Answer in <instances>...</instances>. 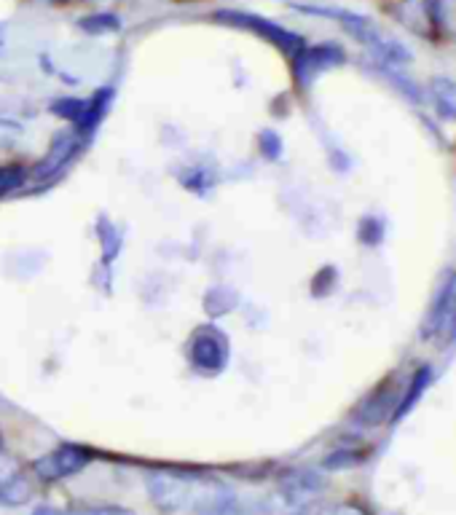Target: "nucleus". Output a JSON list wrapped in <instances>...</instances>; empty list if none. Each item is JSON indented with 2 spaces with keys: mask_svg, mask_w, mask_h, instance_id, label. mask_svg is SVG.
I'll return each instance as SVG.
<instances>
[{
  "mask_svg": "<svg viewBox=\"0 0 456 515\" xmlns=\"http://www.w3.org/2000/svg\"><path fill=\"white\" fill-rule=\"evenodd\" d=\"M322 14H330V17H336L341 22V27L347 30L352 38L368 46V49L376 54V60L384 62V65H406L411 62V51L403 46V43H397L395 38L389 33H384L376 22L365 17H357L352 11H322Z\"/></svg>",
  "mask_w": 456,
  "mask_h": 515,
  "instance_id": "f257e3e1",
  "label": "nucleus"
},
{
  "mask_svg": "<svg viewBox=\"0 0 456 515\" xmlns=\"http://www.w3.org/2000/svg\"><path fill=\"white\" fill-rule=\"evenodd\" d=\"M419 336L424 341H448L456 336V271L446 269L440 274L438 288L424 314Z\"/></svg>",
  "mask_w": 456,
  "mask_h": 515,
  "instance_id": "f03ea898",
  "label": "nucleus"
},
{
  "mask_svg": "<svg viewBox=\"0 0 456 515\" xmlns=\"http://www.w3.org/2000/svg\"><path fill=\"white\" fill-rule=\"evenodd\" d=\"M204 478L180 473H153L148 475V491L151 499L164 513H194L199 494H202Z\"/></svg>",
  "mask_w": 456,
  "mask_h": 515,
  "instance_id": "7ed1b4c3",
  "label": "nucleus"
},
{
  "mask_svg": "<svg viewBox=\"0 0 456 515\" xmlns=\"http://www.w3.org/2000/svg\"><path fill=\"white\" fill-rule=\"evenodd\" d=\"M215 19L223 22V25L242 27V30H250L253 35H261L269 43H274L279 51H285L288 57H296L298 51L306 46L301 35H296L288 27L277 25V22H271V19L258 17V14H247V11H215Z\"/></svg>",
  "mask_w": 456,
  "mask_h": 515,
  "instance_id": "20e7f679",
  "label": "nucleus"
},
{
  "mask_svg": "<svg viewBox=\"0 0 456 515\" xmlns=\"http://www.w3.org/2000/svg\"><path fill=\"white\" fill-rule=\"evenodd\" d=\"M344 62V51L333 46V43H320V46H304L293 57V76H296V84L301 89H309V86L317 81V76H322L325 70L336 68Z\"/></svg>",
  "mask_w": 456,
  "mask_h": 515,
  "instance_id": "39448f33",
  "label": "nucleus"
},
{
  "mask_svg": "<svg viewBox=\"0 0 456 515\" xmlns=\"http://www.w3.org/2000/svg\"><path fill=\"white\" fill-rule=\"evenodd\" d=\"M89 451L81 446H60L43 454L41 459H35L33 470L38 473V478L43 481H62V478H70V475L81 473L86 465H89Z\"/></svg>",
  "mask_w": 456,
  "mask_h": 515,
  "instance_id": "423d86ee",
  "label": "nucleus"
},
{
  "mask_svg": "<svg viewBox=\"0 0 456 515\" xmlns=\"http://www.w3.org/2000/svg\"><path fill=\"white\" fill-rule=\"evenodd\" d=\"M191 363L204 373L223 371L228 363V341L218 328H199L191 338Z\"/></svg>",
  "mask_w": 456,
  "mask_h": 515,
  "instance_id": "0eeeda50",
  "label": "nucleus"
},
{
  "mask_svg": "<svg viewBox=\"0 0 456 515\" xmlns=\"http://www.w3.org/2000/svg\"><path fill=\"white\" fill-rule=\"evenodd\" d=\"M30 499V483L19 473L17 459L0 443V502L3 505H22Z\"/></svg>",
  "mask_w": 456,
  "mask_h": 515,
  "instance_id": "6e6552de",
  "label": "nucleus"
},
{
  "mask_svg": "<svg viewBox=\"0 0 456 515\" xmlns=\"http://www.w3.org/2000/svg\"><path fill=\"white\" fill-rule=\"evenodd\" d=\"M76 135L73 132H62V135L54 137V145H51L49 156L35 167V178H49L54 172H60L62 164L70 159V153L76 151Z\"/></svg>",
  "mask_w": 456,
  "mask_h": 515,
  "instance_id": "1a4fd4ad",
  "label": "nucleus"
},
{
  "mask_svg": "<svg viewBox=\"0 0 456 515\" xmlns=\"http://www.w3.org/2000/svg\"><path fill=\"white\" fill-rule=\"evenodd\" d=\"M397 387H389V384H381L376 392H373L368 400L363 403V408H360V419L368 424H376L384 419V414H387L389 408H392V397H395Z\"/></svg>",
  "mask_w": 456,
  "mask_h": 515,
  "instance_id": "9d476101",
  "label": "nucleus"
},
{
  "mask_svg": "<svg viewBox=\"0 0 456 515\" xmlns=\"http://www.w3.org/2000/svg\"><path fill=\"white\" fill-rule=\"evenodd\" d=\"M430 97L435 108L443 119L456 121V84L448 78H432L430 81Z\"/></svg>",
  "mask_w": 456,
  "mask_h": 515,
  "instance_id": "9b49d317",
  "label": "nucleus"
},
{
  "mask_svg": "<svg viewBox=\"0 0 456 515\" xmlns=\"http://www.w3.org/2000/svg\"><path fill=\"white\" fill-rule=\"evenodd\" d=\"M430 379H432L430 365H422V368H419V371L414 373V379H411V384H408V395H406V400H400V403H397V408H395V419H400V416L406 414L408 408L414 406V403H416V397L422 395L424 389H427V384H430Z\"/></svg>",
  "mask_w": 456,
  "mask_h": 515,
  "instance_id": "f8f14e48",
  "label": "nucleus"
},
{
  "mask_svg": "<svg viewBox=\"0 0 456 515\" xmlns=\"http://www.w3.org/2000/svg\"><path fill=\"white\" fill-rule=\"evenodd\" d=\"M81 27L86 33H113V30H119L121 22L113 14H94V17L81 19Z\"/></svg>",
  "mask_w": 456,
  "mask_h": 515,
  "instance_id": "ddd939ff",
  "label": "nucleus"
},
{
  "mask_svg": "<svg viewBox=\"0 0 456 515\" xmlns=\"http://www.w3.org/2000/svg\"><path fill=\"white\" fill-rule=\"evenodd\" d=\"M381 231H384V228H381L379 218H363V223H360V231H357V234H360V239H363L365 245H379Z\"/></svg>",
  "mask_w": 456,
  "mask_h": 515,
  "instance_id": "4468645a",
  "label": "nucleus"
},
{
  "mask_svg": "<svg viewBox=\"0 0 456 515\" xmlns=\"http://www.w3.org/2000/svg\"><path fill=\"white\" fill-rule=\"evenodd\" d=\"M76 515H135V513L119 505H89V507H78Z\"/></svg>",
  "mask_w": 456,
  "mask_h": 515,
  "instance_id": "2eb2a0df",
  "label": "nucleus"
},
{
  "mask_svg": "<svg viewBox=\"0 0 456 515\" xmlns=\"http://www.w3.org/2000/svg\"><path fill=\"white\" fill-rule=\"evenodd\" d=\"M22 183V175L14 169H0V194H6L11 188H17Z\"/></svg>",
  "mask_w": 456,
  "mask_h": 515,
  "instance_id": "dca6fc26",
  "label": "nucleus"
},
{
  "mask_svg": "<svg viewBox=\"0 0 456 515\" xmlns=\"http://www.w3.org/2000/svg\"><path fill=\"white\" fill-rule=\"evenodd\" d=\"M261 143L269 145V151H266V153H269V156H277V151H279V148H282V143H279V140H277V135H271V132H263Z\"/></svg>",
  "mask_w": 456,
  "mask_h": 515,
  "instance_id": "f3484780",
  "label": "nucleus"
},
{
  "mask_svg": "<svg viewBox=\"0 0 456 515\" xmlns=\"http://www.w3.org/2000/svg\"><path fill=\"white\" fill-rule=\"evenodd\" d=\"M33 515H60V513H54V510H46V507H41V510H35Z\"/></svg>",
  "mask_w": 456,
  "mask_h": 515,
  "instance_id": "a211bd4d",
  "label": "nucleus"
}]
</instances>
